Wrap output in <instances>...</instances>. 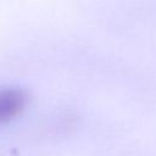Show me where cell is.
I'll list each match as a JSON object with an SVG mask.
<instances>
[{
  "label": "cell",
  "instance_id": "6da1fadb",
  "mask_svg": "<svg viewBox=\"0 0 156 156\" xmlns=\"http://www.w3.org/2000/svg\"><path fill=\"white\" fill-rule=\"evenodd\" d=\"M27 102V94L18 88L0 90V123H5L18 116Z\"/></svg>",
  "mask_w": 156,
  "mask_h": 156
}]
</instances>
